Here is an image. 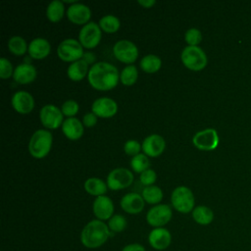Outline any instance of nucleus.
<instances>
[{"label":"nucleus","mask_w":251,"mask_h":251,"mask_svg":"<svg viewBox=\"0 0 251 251\" xmlns=\"http://www.w3.org/2000/svg\"><path fill=\"white\" fill-rule=\"evenodd\" d=\"M36 75L37 71L33 65L28 63H22L14 69L13 78L18 83L26 84L33 81Z\"/></svg>","instance_id":"aec40b11"},{"label":"nucleus","mask_w":251,"mask_h":251,"mask_svg":"<svg viewBox=\"0 0 251 251\" xmlns=\"http://www.w3.org/2000/svg\"><path fill=\"white\" fill-rule=\"evenodd\" d=\"M84 190L92 196H102L106 193L108 185L99 177H89L83 183Z\"/></svg>","instance_id":"393cba45"},{"label":"nucleus","mask_w":251,"mask_h":251,"mask_svg":"<svg viewBox=\"0 0 251 251\" xmlns=\"http://www.w3.org/2000/svg\"><path fill=\"white\" fill-rule=\"evenodd\" d=\"M14 69L12 63L5 57L0 58V77L3 79L9 78L11 75L13 76Z\"/></svg>","instance_id":"c9c22d12"},{"label":"nucleus","mask_w":251,"mask_h":251,"mask_svg":"<svg viewBox=\"0 0 251 251\" xmlns=\"http://www.w3.org/2000/svg\"><path fill=\"white\" fill-rule=\"evenodd\" d=\"M53 135L47 129L35 130L28 142V152L35 159L44 158L52 147Z\"/></svg>","instance_id":"7ed1b4c3"},{"label":"nucleus","mask_w":251,"mask_h":251,"mask_svg":"<svg viewBox=\"0 0 251 251\" xmlns=\"http://www.w3.org/2000/svg\"><path fill=\"white\" fill-rule=\"evenodd\" d=\"M141 147L146 156L155 158L164 152L166 148V141L162 135L152 133L143 139Z\"/></svg>","instance_id":"4468645a"},{"label":"nucleus","mask_w":251,"mask_h":251,"mask_svg":"<svg viewBox=\"0 0 251 251\" xmlns=\"http://www.w3.org/2000/svg\"><path fill=\"white\" fill-rule=\"evenodd\" d=\"M138 77V71L134 65L126 66L120 73V80L123 84L129 86L135 83Z\"/></svg>","instance_id":"7c9ffc66"},{"label":"nucleus","mask_w":251,"mask_h":251,"mask_svg":"<svg viewBox=\"0 0 251 251\" xmlns=\"http://www.w3.org/2000/svg\"><path fill=\"white\" fill-rule=\"evenodd\" d=\"M62 131L65 136L71 140H76L80 138L84 131L83 124L76 118H67L62 124Z\"/></svg>","instance_id":"412c9836"},{"label":"nucleus","mask_w":251,"mask_h":251,"mask_svg":"<svg viewBox=\"0 0 251 251\" xmlns=\"http://www.w3.org/2000/svg\"><path fill=\"white\" fill-rule=\"evenodd\" d=\"M141 196L146 203L157 205L163 199V191L157 185H149L142 189Z\"/></svg>","instance_id":"cd10ccee"},{"label":"nucleus","mask_w":251,"mask_h":251,"mask_svg":"<svg viewBox=\"0 0 251 251\" xmlns=\"http://www.w3.org/2000/svg\"><path fill=\"white\" fill-rule=\"evenodd\" d=\"M11 103L14 110L20 114H28L34 108L33 96L25 90L15 92L12 95Z\"/></svg>","instance_id":"dca6fc26"},{"label":"nucleus","mask_w":251,"mask_h":251,"mask_svg":"<svg viewBox=\"0 0 251 251\" xmlns=\"http://www.w3.org/2000/svg\"><path fill=\"white\" fill-rule=\"evenodd\" d=\"M111 235V231L103 221L88 222L80 232V242L87 249H97L104 245Z\"/></svg>","instance_id":"f03ea898"},{"label":"nucleus","mask_w":251,"mask_h":251,"mask_svg":"<svg viewBox=\"0 0 251 251\" xmlns=\"http://www.w3.org/2000/svg\"><path fill=\"white\" fill-rule=\"evenodd\" d=\"M51 51V45L46 38L36 37L32 39L27 47L29 56L33 59H43L49 55Z\"/></svg>","instance_id":"4be33fe9"},{"label":"nucleus","mask_w":251,"mask_h":251,"mask_svg":"<svg viewBox=\"0 0 251 251\" xmlns=\"http://www.w3.org/2000/svg\"><path fill=\"white\" fill-rule=\"evenodd\" d=\"M180 60L191 71H201L208 63L206 53L199 46H185L180 53Z\"/></svg>","instance_id":"39448f33"},{"label":"nucleus","mask_w":251,"mask_h":251,"mask_svg":"<svg viewBox=\"0 0 251 251\" xmlns=\"http://www.w3.org/2000/svg\"><path fill=\"white\" fill-rule=\"evenodd\" d=\"M82 60H84L88 65L89 64H95L94 62H95V59H96V57H95V55L92 53V52H84V54H83V56H82V58H81Z\"/></svg>","instance_id":"a19ab883"},{"label":"nucleus","mask_w":251,"mask_h":251,"mask_svg":"<svg viewBox=\"0 0 251 251\" xmlns=\"http://www.w3.org/2000/svg\"><path fill=\"white\" fill-rule=\"evenodd\" d=\"M220 138L215 128L209 127L197 131L192 137L193 145L202 151H212L219 145Z\"/></svg>","instance_id":"6e6552de"},{"label":"nucleus","mask_w":251,"mask_h":251,"mask_svg":"<svg viewBox=\"0 0 251 251\" xmlns=\"http://www.w3.org/2000/svg\"><path fill=\"white\" fill-rule=\"evenodd\" d=\"M28 45L24 37L20 35H14L8 40V49L11 53L17 56H22L27 51Z\"/></svg>","instance_id":"c756f323"},{"label":"nucleus","mask_w":251,"mask_h":251,"mask_svg":"<svg viewBox=\"0 0 251 251\" xmlns=\"http://www.w3.org/2000/svg\"><path fill=\"white\" fill-rule=\"evenodd\" d=\"M149 166L150 161L148 159V156H146L144 153H139L130 159V167L135 173L141 174L145 170L149 169Z\"/></svg>","instance_id":"473e14b6"},{"label":"nucleus","mask_w":251,"mask_h":251,"mask_svg":"<svg viewBox=\"0 0 251 251\" xmlns=\"http://www.w3.org/2000/svg\"><path fill=\"white\" fill-rule=\"evenodd\" d=\"M91 110L97 117L111 118L118 112V104L110 97H99L92 103Z\"/></svg>","instance_id":"2eb2a0df"},{"label":"nucleus","mask_w":251,"mask_h":251,"mask_svg":"<svg viewBox=\"0 0 251 251\" xmlns=\"http://www.w3.org/2000/svg\"><path fill=\"white\" fill-rule=\"evenodd\" d=\"M137 3L144 8H151L153 5L156 4L155 0H138Z\"/></svg>","instance_id":"79ce46f5"},{"label":"nucleus","mask_w":251,"mask_h":251,"mask_svg":"<svg viewBox=\"0 0 251 251\" xmlns=\"http://www.w3.org/2000/svg\"><path fill=\"white\" fill-rule=\"evenodd\" d=\"M191 214L194 222L200 226H208L214 220V212L211 208L205 205L196 206Z\"/></svg>","instance_id":"b1692460"},{"label":"nucleus","mask_w":251,"mask_h":251,"mask_svg":"<svg viewBox=\"0 0 251 251\" xmlns=\"http://www.w3.org/2000/svg\"><path fill=\"white\" fill-rule=\"evenodd\" d=\"M65 13L64 2L61 0L51 1L46 8V17L50 22L57 23L59 22Z\"/></svg>","instance_id":"a878e982"},{"label":"nucleus","mask_w":251,"mask_h":251,"mask_svg":"<svg viewBox=\"0 0 251 251\" xmlns=\"http://www.w3.org/2000/svg\"><path fill=\"white\" fill-rule=\"evenodd\" d=\"M139 65L143 72L148 74H153L160 70L162 66V61L157 55L147 54L141 58Z\"/></svg>","instance_id":"bb28decb"},{"label":"nucleus","mask_w":251,"mask_h":251,"mask_svg":"<svg viewBox=\"0 0 251 251\" xmlns=\"http://www.w3.org/2000/svg\"><path fill=\"white\" fill-rule=\"evenodd\" d=\"M97 123V116L94 113H87L82 118V124L86 127H92Z\"/></svg>","instance_id":"58836bf2"},{"label":"nucleus","mask_w":251,"mask_h":251,"mask_svg":"<svg viewBox=\"0 0 251 251\" xmlns=\"http://www.w3.org/2000/svg\"><path fill=\"white\" fill-rule=\"evenodd\" d=\"M41 124L47 128H57L63 124V113L60 108L53 104L44 105L39 112Z\"/></svg>","instance_id":"f8f14e48"},{"label":"nucleus","mask_w":251,"mask_h":251,"mask_svg":"<svg viewBox=\"0 0 251 251\" xmlns=\"http://www.w3.org/2000/svg\"><path fill=\"white\" fill-rule=\"evenodd\" d=\"M88 64L82 59L71 63L67 69V75L69 78L74 81L81 80L85 77L86 75H88Z\"/></svg>","instance_id":"5701e85b"},{"label":"nucleus","mask_w":251,"mask_h":251,"mask_svg":"<svg viewBox=\"0 0 251 251\" xmlns=\"http://www.w3.org/2000/svg\"><path fill=\"white\" fill-rule=\"evenodd\" d=\"M78 109H79L78 103L74 99L66 100L61 106V111L63 115L67 116L68 118L75 117V115L78 112Z\"/></svg>","instance_id":"f704fd0d"},{"label":"nucleus","mask_w":251,"mask_h":251,"mask_svg":"<svg viewBox=\"0 0 251 251\" xmlns=\"http://www.w3.org/2000/svg\"><path fill=\"white\" fill-rule=\"evenodd\" d=\"M173 217L171 206L167 204H157L146 213V222L149 226L155 227H164Z\"/></svg>","instance_id":"0eeeda50"},{"label":"nucleus","mask_w":251,"mask_h":251,"mask_svg":"<svg viewBox=\"0 0 251 251\" xmlns=\"http://www.w3.org/2000/svg\"><path fill=\"white\" fill-rule=\"evenodd\" d=\"M107 226L111 232L118 233V232L124 231L126 228L127 222H126V219L123 215L115 214L108 220Z\"/></svg>","instance_id":"2f4dec72"},{"label":"nucleus","mask_w":251,"mask_h":251,"mask_svg":"<svg viewBox=\"0 0 251 251\" xmlns=\"http://www.w3.org/2000/svg\"><path fill=\"white\" fill-rule=\"evenodd\" d=\"M87 79L93 88L106 91L118 84L120 74L116 66L108 62H97L89 69Z\"/></svg>","instance_id":"f257e3e1"},{"label":"nucleus","mask_w":251,"mask_h":251,"mask_svg":"<svg viewBox=\"0 0 251 251\" xmlns=\"http://www.w3.org/2000/svg\"><path fill=\"white\" fill-rule=\"evenodd\" d=\"M113 54L119 61L131 65L138 57V49L132 41L121 39L114 44Z\"/></svg>","instance_id":"9b49d317"},{"label":"nucleus","mask_w":251,"mask_h":251,"mask_svg":"<svg viewBox=\"0 0 251 251\" xmlns=\"http://www.w3.org/2000/svg\"><path fill=\"white\" fill-rule=\"evenodd\" d=\"M120 205L126 213L130 215H136L144 209L145 201L142 198L141 194H138L136 192H129L122 197Z\"/></svg>","instance_id":"6ab92c4d"},{"label":"nucleus","mask_w":251,"mask_h":251,"mask_svg":"<svg viewBox=\"0 0 251 251\" xmlns=\"http://www.w3.org/2000/svg\"><path fill=\"white\" fill-rule=\"evenodd\" d=\"M184 40L189 46H198L202 41V33L200 29L196 27L188 28L184 33Z\"/></svg>","instance_id":"72a5a7b5"},{"label":"nucleus","mask_w":251,"mask_h":251,"mask_svg":"<svg viewBox=\"0 0 251 251\" xmlns=\"http://www.w3.org/2000/svg\"><path fill=\"white\" fill-rule=\"evenodd\" d=\"M67 17L73 24L84 25L91 17V11L87 5L76 2L68 7Z\"/></svg>","instance_id":"a211bd4d"},{"label":"nucleus","mask_w":251,"mask_h":251,"mask_svg":"<svg viewBox=\"0 0 251 251\" xmlns=\"http://www.w3.org/2000/svg\"><path fill=\"white\" fill-rule=\"evenodd\" d=\"M102 36V29L95 22H88L84 25L78 33V41L82 47L92 49L98 45Z\"/></svg>","instance_id":"1a4fd4ad"},{"label":"nucleus","mask_w":251,"mask_h":251,"mask_svg":"<svg viewBox=\"0 0 251 251\" xmlns=\"http://www.w3.org/2000/svg\"><path fill=\"white\" fill-rule=\"evenodd\" d=\"M157 179V174L154 170L152 169H147L144 172H142L139 176V180L140 182L145 185V186H149V185H153V183L156 181Z\"/></svg>","instance_id":"e433bc0d"},{"label":"nucleus","mask_w":251,"mask_h":251,"mask_svg":"<svg viewBox=\"0 0 251 251\" xmlns=\"http://www.w3.org/2000/svg\"><path fill=\"white\" fill-rule=\"evenodd\" d=\"M148 242L154 250H166L172 243V233L166 227H155L148 234Z\"/></svg>","instance_id":"ddd939ff"},{"label":"nucleus","mask_w":251,"mask_h":251,"mask_svg":"<svg viewBox=\"0 0 251 251\" xmlns=\"http://www.w3.org/2000/svg\"><path fill=\"white\" fill-rule=\"evenodd\" d=\"M171 203L175 210L181 214L192 212L195 208V198L190 188L184 185L176 187L171 194Z\"/></svg>","instance_id":"20e7f679"},{"label":"nucleus","mask_w":251,"mask_h":251,"mask_svg":"<svg viewBox=\"0 0 251 251\" xmlns=\"http://www.w3.org/2000/svg\"><path fill=\"white\" fill-rule=\"evenodd\" d=\"M98 25L103 31H105L107 33H114L120 28L121 22L118 19V17L108 14V15L103 16L99 20Z\"/></svg>","instance_id":"c85d7f7f"},{"label":"nucleus","mask_w":251,"mask_h":251,"mask_svg":"<svg viewBox=\"0 0 251 251\" xmlns=\"http://www.w3.org/2000/svg\"><path fill=\"white\" fill-rule=\"evenodd\" d=\"M92 211L97 220L108 221L114 214V203L112 199L106 195L98 196L92 204Z\"/></svg>","instance_id":"f3484780"},{"label":"nucleus","mask_w":251,"mask_h":251,"mask_svg":"<svg viewBox=\"0 0 251 251\" xmlns=\"http://www.w3.org/2000/svg\"><path fill=\"white\" fill-rule=\"evenodd\" d=\"M58 57L65 62H75L82 58L84 52L80 42L75 38H66L57 47Z\"/></svg>","instance_id":"423d86ee"},{"label":"nucleus","mask_w":251,"mask_h":251,"mask_svg":"<svg viewBox=\"0 0 251 251\" xmlns=\"http://www.w3.org/2000/svg\"><path fill=\"white\" fill-rule=\"evenodd\" d=\"M122 251H146L145 247L139 243H129L123 247Z\"/></svg>","instance_id":"ea45409f"},{"label":"nucleus","mask_w":251,"mask_h":251,"mask_svg":"<svg viewBox=\"0 0 251 251\" xmlns=\"http://www.w3.org/2000/svg\"><path fill=\"white\" fill-rule=\"evenodd\" d=\"M107 185L111 190H121L133 182V174L126 168H116L107 176Z\"/></svg>","instance_id":"9d476101"},{"label":"nucleus","mask_w":251,"mask_h":251,"mask_svg":"<svg viewBox=\"0 0 251 251\" xmlns=\"http://www.w3.org/2000/svg\"><path fill=\"white\" fill-rule=\"evenodd\" d=\"M142 149L141 144L135 140V139H129L127 140L125 145H124V150L125 152L129 155V156H136L137 154L140 153V150Z\"/></svg>","instance_id":"4c0bfd02"}]
</instances>
